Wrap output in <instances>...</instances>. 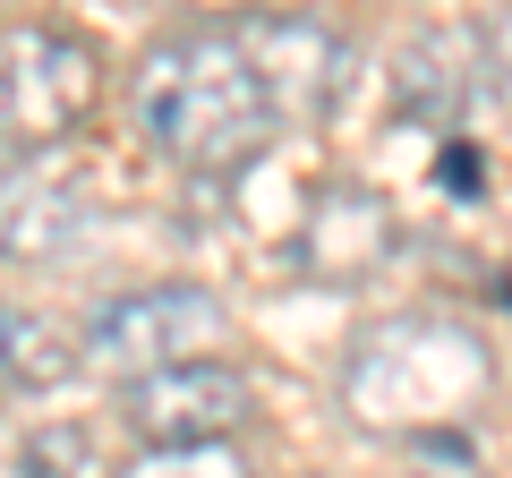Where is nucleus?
I'll return each instance as SVG.
<instances>
[{"instance_id":"nucleus-4","label":"nucleus","mask_w":512,"mask_h":478,"mask_svg":"<svg viewBox=\"0 0 512 478\" xmlns=\"http://www.w3.org/2000/svg\"><path fill=\"white\" fill-rule=\"evenodd\" d=\"M222 342H231V316H222V299L205 282H146V291H128V299L86 316V359L111 368L120 385L197 368Z\"/></svg>"},{"instance_id":"nucleus-10","label":"nucleus","mask_w":512,"mask_h":478,"mask_svg":"<svg viewBox=\"0 0 512 478\" xmlns=\"http://www.w3.org/2000/svg\"><path fill=\"white\" fill-rule=\"evenodd\" d=\"M86 359V333H69L60 316L0 299V393H43Z\"/></svg>"},{"instance_id":"nucleus-1","label":"nucleus","mask_w":512,"mask_h":478,"mask_svg":"<svg viewBox=\"0 0 512 478\" xmlns=\"http://www.w3.org/2000/svg\"><path fill=\"white\" fill-rule=\"evenodd\" d=\"M128 103H137V129L188 171H248L282 137V111L256 77L248 43L231 35V18L163 35L128 77Z\"/></svg>"},{"instance_id":"nucleus-15","label":"nucleus","mask_w":512,"mask_h":478,"mask_svg":"<svg viewBox=\"0 0 512 478\" xmlns=\"http://www.w3.org/2000/svg\"><path fill=\"white\" fill-rule=\"evenodd\" d=\"M0 9H35V0H0Z\"/></svg>"},{"instance_id":"nucleus-6","label":"nucleus","mask_w":512,"mask_h":478,"mask_svg":"<svg viewBox=\"0 0 512 478\" xmlns=\"http://www.w3.org/2000/svg\"><path fill=\"white\" fill-rule=\"evenodd\" d=\"M248 419H256V393H248V376L222 368V359H197V368H171V376H137V385H120V427L146 444V453L231 444Z\"/></svg>"},{"instance_id":"nucleus-11","label":"nucleus","mask_w":512,"mask_h":478,"mask_svg":"<svg viewBox=\"0 0 512 478\" xmlns=\"http://www.w3.org/2000/svg\"><path fill=\"white\" fill-rule=\"evenodd\" d=\"M120 478H256L231 444H188V453H137Z\"/></svg>"},{"instance_id":"nucleus-9","label":"nucleus","mask_w":512,"mask_h":478,"mask_svg":"<svg viewBox=\"0 0 512 478\" xmlns=\"http://www.w3.org/2000/svg\"><path fill=\"white\" fill-rule=\"evenodd\" d=\"M94 214L77 188L43 180V171H18V180H0V257L9 265H52L69 248H86Z\"/></svg>"},{"instance_id":"nucleus-12","label":"nucleus","mask_w":512,"mask_h":478,"mask_svg":"<svg viewBox=\"0 0 512 478\" xmlns=\"http://www.w3.org/2000/svg\"><path fill=\"white\" fill-rule=\"evenodd\" d=\"M86 470V436L77 427H35L18 444V478H77Z\"/></svg>"},{"instance_id":"nucleus-13","label":"nucleus","mask_w":512,"mask_h":478,"mask_svg":"<svg viewBox=\"0 0 512 478\" xmlns=\"http://www.w3.org/2000/svg\"><path fill=\"white\" fill-rule=\"evenodd\" d=\"M436 180L453 188V197H487V163H478V146H444Z\"/></svg>"},{"instance_id":"nucleus-14","label":"nucleus","mask_w":512,"mask_h":478,"mask_svg":"<svg viewBox=\"0 0 512 478\" xmlns=\"http://www.w3.org/2000/svg\"><path fill=\"white\" fill-rule=\"evenodd\" d=\"M495 299H504V308H512V265H504V274H495Z\"/></svg>"},{"instance_id":"nucleus-3","label":"nucleus","mask_w":512,"mask_h":478,"mask_svg":"<svg viewBox=\"0 0 512 478\" xmlns=\"http://www.w3.org/2000/svg\"><path fill=\"white\" fill-rule=\"evenodd\" d=\"M94 94H103V77H94V52L77 35H60V26H9L0 35V154L35 163V154L69 146L86 129Z\"/></svg>"},{"instance_id":"nucleus-5","label":"nucleus","mask_w":512,"mask_h":478,"mask_svg":"<svg viewBox=\"0 0 512 478\" xmlns=\"http://www.w3.org/2000/svg\"><path fill=\"white\" fill-rule=\"evenodd\" d=\"M231 35L248 43L256 77H265V94H274V111H282V129H308V120H325V111L342 103L350 43L333 35L316 9H239Z\"/></svg>"},{"instance_id":"nucleus-7","label":"nucleus","mask_w":512,"mask_h":478,"mask_svg":"<svg viewBox=\"0 0 512 478\" xmlns=\"http://www.w3.org/2000/svg\"><path fill=\"white\" fill-rule=\"evenodd\" d=\"M495 86H504V77H495L487 26H436V35L402 43V60H393V111L419 120V129H444V137H453Z\"/></svg>"},{"instance_id":"nucleus-2","label":"nucleus","mask_w":512,"mask_h":478,"mask_svg":"<svg viewBox=\"0 0 512 478\" xmlns=\"http://www.w3.org/2000/svg\"><path fill=\"white\" fill-rule=\"evenodd\" d=\"M487 385H495L487 342L461 316H436V308L376 316L342 350V410L359 427H376V436H410V444L461 436L470 410L487 402Z\"/></svg>"},{"instance_id":"nucleus-8","label":"nucleus","mask_w":512,"mask_h":478,"mask_svg":"<svg viewBox=\"0 0 512 478\" xmlns=\"http://www.w3.org/2000/svg\"><path fill=\"white\" fill-rule=\"evenodd\" d=\"M393 248H402V222H393V205H384L376 188H359V180L316 188L308 214H299V239H291L299 274H308V282H333V291L367 282Z\"/></svg>"}]
</instances>
